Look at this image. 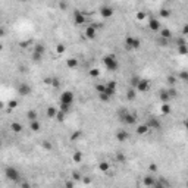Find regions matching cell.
<instances>
[{"label": "cell", "mask_w": 188, "mask_h": 188, "mask_svg": "<svg viewBox=\"0 0 188 188\" xmlns=\"http://www.w3.org/2000/svg\"><path fill=\"white\" fill-rule=\"evenodd\" d=\"M150 131V128L147 126V123H143V125H138L137 126V134L138 135H144V134H147Z\"/></svg>", "instance_id": "obj_19"}, {"label": "cell", "mask_w": 188, "mask_h": 188, "mask_svg": "<svg viewBox=\"0 0 188 188\" xmlns=\"http://www.w3.org/2000/svg\"><path fill=\"white\" fill-rule=\"evenodd\" d=\"M143 184H144V187L153 188V185L156 184V178H154L153 175H146V176L143 178Z\"/></svg>", "instance_id": "obj_14"}, {"label": "cell", "mask_w": 188, "mask_h": 188, "mask_svg": "<svg viewBox=\"0 0 188 188\" xmlns=\"http://www.w3.org/2000/svg\"><path fill=\"white\" fill-rule=\"evenodd\" d=\"M30 44H33V41H31V40H28V41H21V43H19V46H21L22 49H27Z\"/></svg>", "instance_id": "obj_44"}, {"label": "cell", "mask_w": 188, "mask_h": 188, "mask_svg": "<svg viewBox=\"0 0 188 188\" xmlns=\"http://www.w3.org/2000/svg\"><path fill=\"white\" fill-rule=\"evenodd\" d=\"M135 96H137V94H135V88H129V90L126 91V99H128V100H134Z\"/></svg>", "instance_id": "obj_31"}, {"label": "cell", "mask_w": 188, "mask_h": 188, "mask_svg": "<svg viewBox=\"0 0 188 188\" xmlns=\"http://www.w3.org/2000/svg\"><path fill=\"white\" fill-rule=\"evenodd\" d=\"M184 126H185V129H188V119L184 120Z\"/></svg>", "instance_id": "obj_59"}, {"label": "cell", "mask_w": 188, "mask_h": 188, "mask_svg": "<svg viewBox=\"0 0 188 188\" xmlns=\"http://www.w3.org/2000/svg\"><path fill=\"white\" fill-rule=\"evenodd\" d=\"M4 175H6V178H7L9 181H13V182H18V181L21 179L19 171H18L16 168H12V166H7V168L4 169Z\"/></svg>", "instance_id": "obj_4"}, {"label": "cell", "mask_w": 188, "mask_h": 188, "mask_svg": "<svg viewBox=\"0 0 188 188\" xmlns=\"http://www.w3.org/2000/svg\"><path fill=\"white\" fill-rule=\"evenodd\" d=\"M52 85H53L54 88H57V87L60 85V81H59L57 78H53V82H52Z\"/></svg>", "instance_id": "obj_52"}, {"label": "cell", "mask_w": 188, "mask_h": 188, "mask_svg": "<svg viewBox=\"0 0 188 188\" xmlns=\"http://www.w3.org/2000/svg\"><path fill=\"white\" fill-rule=\"evenodd\" d=\"M179 78H181V79H184V81H187L188 71H182V72H179Z\"/></svg>", "instance_id": "obj_48"}, {"label": "cell", "mask_w": 188, "mask_h": 188, "mask_svg": "<svg viewBox=\"0 0 188 188\" xmlns=\"http://www.w3.org/2000/svg\"><path fill=\"white\" fill-rule=\"evenodd\" d=\"M137 188H138V187H137Z\"/></svg>", "instance_id": "obj_62"}, {"label": "cell", "mask_w": 188, "mask_h": 188, "mask_svg": "<svg viewBox=\"0 0 188 188\" xmlns=\"http://www.w3.org/2000/svg\"><path fill=\"white\" fill-rule=\"evenodd\" d=\"M141 47V40L132 36H128L125 38V49L126 50H138Z\"/></svg>", "instance_id": "obj_2"}, {"label": "cell", "mask_w": 188, "mask_h": 188, "mask_svg": "<svg viewBox=\"0 0 188 188\" xmlns=\"http://www.w3.org/2000/svg\"><path fill=\"white\" fill-rule=\"evenodd\" d=\"M65 187L66 188H74V182H72V181H68V182L65 184Z\"/></svg>", "instance_id": "obj_56"}, {"label": "cell", "mask_w": 188, "mask_h": 188, "mask_svg": "<svg viewBox=\"0 0 188 188\" xmlns=\"http://www.w3.org/2000/svg\"><path fill=\"white\" fill-rule=\"evenodd\" d=\"M168 93H169V96H171V97H176V96H178V91H176V88H173V87H172V88H169V90H168Z\"/></svg>", "instance_id": "obj_43"}, {"label": "cell", "mask_w": 188, "mask_h": 188, "mask_svg": "<svg viewBox=\"0 0 188 188\" xmlns=\"http://www.w3.org/2000/svg\"><path fill=\"white\" fill-rule=\"evenodd\" d=\"M82 182H84L85 185H88V184H91V178H88V176H82Z\"/></svg>", "instance_id": "obj_53"}, {"label": "cell", "mask_w": 188, "mask_h": 188, "mask_svg": "<svg viewBox=\"0 0 188 188\" xmlns=\"http://www.w3.org/2000/svg\"><path fill=\"white\" fill-rule=\"evenodd\" d=\"M96 36H97V28L94 25H90V27L85 28V37L88 38V40H94Z\"/></svg>", "instance_id": "obj_10"}, {"label": "cell", "mask_w": 188, "mask_h": 188, "mask_svg": "<svg viewBox=\"0 0 188 188\" xmlns=\"http://www.w3.org/2000/svg\"><path fill=\"white\" fill-rule=\"evenodd\" d=\"M160 16H162V18H169V16H171V10L162 9V10H160Z\"/></svg>", "instance_id": "obj_41"}, {"label": "cell", "mask_w": 188, "mask_h": 188, "mask_svg": "<svg viewBox=\"0 0 188 188\" xmlns=\"http://www.w3.org/2000/svg\"><path fill=\"white\" fill-rule=\"evenodd\" d=\"M103 63H105V66H106L107 71H116L119 68V62H118V59H116L115 54H106L103 57Z\"/></svg>", "instance_id": "obj_1"}, {"label": "cell", "mask_w": 188, "mask_h": 188, "mask_svg": "<svg viewBox=\"0 0 188 188\" xmlns=\"http://www.w3.org/2000/svg\"><path fill=\"white\" fill-rule=\"evenodd\" d=\"M147 126L150 128V129H160V120L157 119V118H149V120H147Z\"/></svg>", "instance_id": "obj_11"}, {"label": "cell", "mask_w": 188, "mask_h": 188, "mask_svg": "<svg viewBox=\"0 0 188 188\" xmlns=\"http://www.w3.org/2000/svg\"><path fill=\"white\" fill-rule=\"evenodd\" d=\"M10 129H12L15 134H19V132L24 129V126H22V123H19V122H12V123H10Z\"/></svg>", "instance_id": "obj_18"}, {"label": "cell", "mask_w": 188, "mask_h": 188, "mask_svg": "<svg viewBox=\"0 0 188 188\" xmlns=\"http://www.w3.org/2000/svg\"><path fill=\"white\" fill-rule=\"evenodd\" d=\"M90 76L91 78H97V76L100 75V69H97V68H94V69H90Z\"/></svg>", "instance_id": "obj_35"}, {"label": "cell", "mask_w": 188, "mask_h": 188, "mask_svg": "<svg viewBox=\"0 0 188 188\" xmlns=\"http://www.w3.org/2000/svg\"><path fill=\"white\" fill-rule=\"evenodd\" d=\"M99 169H100L102 172H105V173H106V172L110 169V165H109L107 162H100V163H99Z\"/></svg>", "instance_id": "obj_28"}, {"label": "cell", "mask_w": 188, "mask_h": 188, "mask_svg": "<svg viewBox=\"0 0 188 188\" xmlns=\"http://www.w3.org/2000/svg\"><path fill=\"white\" fill-rule=\"evenodd\" d=\"M99 97H100V100H102V102H109V100H110V97H109V96H106L105 93H103V94H99Z\"/></svg>", "instance_id": "obj_47"}, {"label": "cell", "mask_w": 188, "mask_h": 188, "mask_svg": "<svg viewBox=\"0 0 188 188\" xmlns=\"http://www.w3.org/2000/svg\"><path fill=\"white\" fill-rule=\"evenodd\" d=\"M187 84H188V78H187Z\"/></svg>", "instance_id": "obj_60"}, {"label": "cell", "mask_w": 188, "mask_h": 188, "mask_svg": "<svg viewBox=\"0 0 188 188\" xmlns=\"http://www.w3.org/2000/svg\"><path fill=\"white\" fill-rule=\"evenodd\" d=\"M115 159H116V162H118V163H123V162H125V154L119 151V153H116Z\"/></svg>", "instance_id": "obj_32"}, {"label": "cell", "mask_w": 188, "mask_h": 188, "mask_svg": "<svg viewBox=\"0 0 188 188\" xmlns=\"http://www.w3.org/2000/svg\"><path fill=\"white\" fill-rule=\"evenodd\" d=\"M149 28H150L151 31H159V30H160V22H159V19L150 18V21H149Z\"/></svg>", "instance_id": "obj_15"}, {"label": "cell", "mask_w": 188, "mask_h": 188, "mask_svg": "<svg viewBox=\"0 0 188 188\" xmlns=\"http://www.w3.org/2000/svg\"><path fill=\"white\" fill-rule=\"evenodd\" d=\"M66 66L71 68V69H75L76 66H78V59H75V57H69V59H66Z\"/></svg>", "instance_id": "obj_21"}, {"label": "cell", "mask_w": 188, "mask_h": 188, "mask_svg": "<svg viewBox=\"0 0 188 188\" xmlns=\"http://www.w3.org/2000/svg\"><path fill=\"white\" fill-rule=\"evenodd\" d=\"M44 46L43 44H36L34 46V52L33 53H36V54H40V56H43V53H44Z\"/></svg>", "instance_id": "obj_26"}, {"label": "cell", "mask_w": 188, "mask_h": 188, "mask_svg": "<svg viewBox=\"0 0 188 188\" xmlns=\"http://www.w3.org/2000/svg\"><path fill=\"white\" fill-rule=\"evenodd\" d=\"M160 37L163 38V40H168V38L172 37V31H171L169 28H163V30L160 31Z\"/></svg>", "instance_id": "obj_23"}, {"label": "cell", "mask_w": 188, "mask_h": 188, "mask_svg": "<svg viewBox=\"0 0 188 188\" xmlns=\"http://www.w3.org/2000/svg\"><path fill=\"white\" fill-rule=\"evenodd\" d=\"M7 106H9V109H15V107L18 106V102H16V100H9Z\"/></svg>", "instance_id": "obj_45"}, {"label": "cell", "mask_w": 188, "mask_h": 188, "mask_svg": "<svg viewBox=\"0 0 188 188\" xmlns=\"http://www.w3.org/2000/svg\"><path fill=\"white\" fill-rule=\"evenodd\" d=\"M59 7H60V9H66V3H63V1H62V3L59 4Z\"/></svg>", "instance_id": "obj_58"}, {"label": "cell", "mask_w": 188, "mask_h": 188, "mask_svg": "<svg viewBox=\"0 0 188 188\" xmlns=\"http://www.w3.org/2000/svg\"><path fill=\"white\" fill-rule=\"evenodd\" d=\"M43 147H44L46 150H52V149H53V146H52L50 141H44V143H43Z\"/></svg>", "instance_id": "obj_46"}, {"label": "cell", "mask_w": 188, "mask_h": 188, "mask_svg": "<svg viewBox=\"0 0 188 188\" xmlns=\"http://www.w3.org/2000/svg\"><path fill=\"white\" fill-rule=\"evenodd\" d=\"M72 179H74V181H79V179H82V178H81V175H79V172H72Z\"/></svg>", "instance_id": "obj_50"}, {"label": "cell", "mask_w": 188, "mask_h": 188, "mask_svg": "<svg viewBox=\"0 0 188 188\" xmlns=\"http://www.w3.org/2000/svg\"><path fill=\"white\" fill-rule=\"evenodd\" d=\"M41 57H43V56H40V54H36V53H33V59H34V60H41Z\"/></svg>", "instance_id": "obj_55"}, {"label": "cell", "mask_w": 188, "mask_h": 188, "mask_svg": "<svg viewBox=\"0 0 188 188\" xmlns=\"http://www.w3.org/2000/svg\"><path fill=\"white\" fill-rule=\"evenodd\" d=\"M181 46H187V41H185L184 37L176 38V47H181Z\"/></svg>", "instance_id": "obj_38"}, {"label": "cell", "mask_w": 188, "mask_h": 188, "mask_svg": "<svg viewBox=\"0 0 188 188\" xmlns=\"http://www.w3.org/2000/svg\"><path fill=\"white\" fill-rule=\"evenodd\" d=\"M171 105L169 103H162V106H160V112L163 113V115H169L171 113Z\"/></svg>", "instance_id": "obj_24"}, {"label": "cell", "mask_w": 188, "mask_h": 188, "mask_svg": "<svg viewBox=\"0 0 188 188\" xmlns=\"http://www.w3.org/2000/svg\"><path fill=\"white\" fill-rule=\"evenodd\" d=\"M115 93H116V81H109V82L106 84L105 94H106V96H109V97H112ZM102 94H103V93H102Z\"/></svg>", "instance_id": "obj_8"}, {"label": "cell", "mask_w": 188, "mask_h": 188, "mask_svg": "<svg viewBox=\"0 0 188 188\" xmlns=\"http://www.w3.org/2000/svg\"><path fill=\"white\" fill-rule=\"evenodd\" d=\"M79 137H82V131H75V132L71 135V141H76Z\"/></svg>", "instance_id": "obj_37"}, {"label": "cell", "mask_w": 188, "mask_h": 188, "mask_svg": "<svg viewBox=\"0 0 188 188\" xmlns=\"http://www.w3.org/2000/svg\"><path fill=\"white\" fill-rule=\"evenodd\" d=\"M168 187H169V184H168V181H165V179L156 181V184L153 185V188H168Z\"/></svg>", "instance_id": "obj_25"}, {"label": "cell", "mask_w": 188, "mask_h": 188, "mask_svg": "<svg viewBox=\"0 0 188 188\" xmlns=\"http://www.w3.org/2000/svg\"><path fill=\"white\" fill-rule=\"evenodd\" d=\"M30 129H31L33 132H38V131L41 129V123H40L38 120H34V122H30Z\"/></svg>", "instance_id": "obj_22"}, {"label": "cell", "mask_w": 188, "mask_h": 188, "mask_svg": "<svg viewBox=\"0 0 188 188\" xmlns=\"http://www.w3.org/2000/svg\"><path fill=\"white\" fill-rule=\"evenodd\" d=\"M187 187H188V182H187Z\"/></svg>", "instance_id": "obj_61"}, {"label": "cell", "mask_w": 188, "mask_h": 188, "mask_svg": "<svg viewBox=\"0 0 188 188\" xmlns=\"http://www.w3.org/2000/svg\"><path fill=\"white\" fill-rule=\"evenodd\" d=\"M31 91H33V88H31V85H28L27 82H22V84L18 85V94H19V96H30Z\"/></svg>", "instance_id": "obj_6"}, {"label": "cell", "mask_w": 188, "mask_h": 188, "mask_svg": "<svg viewBox=\"0 0 188 188\" xmlns=\"http://www.w3.org/2000/svg\"><path fill=\"white\" fill-rule=\"evenodd\" d=\"M27 118H28V120H30V122L38 120V113H37V110H34V109L28 110V112H27Z\"/></svg>", "instance_id": "obj_20"}, {"label": "cell", "mask_w": 188, "mask_h": 188, "mask_svg": "<svg viewBox=\"0 0 188 188\" xmlns=\"http://www.w3.org/2000/svg\"><path fill=\"white\" fill-rule=\"evenodd\" d=\"M178 53L182 54V56L188 54V46H181V47H178Z\"/></svg>", "instance_id": "obj_36"}, {"label": "cell", "mask_w": 188, "mask_h": 188, "mask_svg": "<svg viewBox=\"0 0 188 188\" xmlns=\"http://www.w3.org/2000/svg\"><path fill=\"white\" fill-rule=\"evenodd\" d=\"M100 13H102L103 18H110V16L113 15V9L110 7V6H106V4H105V6L100 7Z\"/></svg>", "instance_id": "obj_13"}, {"label": "cell", "mask_w": 188, "mask_h": 188, "mask_svg": "<svg viewBox=\"0 0 188 188\" xmlns=\"http://www.w3.org/2000/svg\"><path fill=\"white\" fill-rule=\"evenodd\" d=\"M166 81H168V84H169V85H172V87H173V85L176 84V76L169 75V76H168V79H166Z\"/></svg>", "instance_id": "obj_39"}, {"label": "cell", "mask_w": 188, "mask_h": 188, "mask_svg": "<svg viewBox=\"0 0 188 188\" xmlns=\"http://www.w3.org/2000/svg\"><path fill=\"white\" fill-rule=\"evenodd\" d=\"M74 99H75V96H74L72 91H63L60 94V103H65V105H71L72 106Z\"/></svg>", "instance_id": "obj_5"}, {"label": "cell", "mask_w": 188, "mask_h": 188, "mask_svg": "<svg viewBox=\"0 0 188 188\" xmlns=\"http://www.w3.org/2000/svg\"><path fill=\"white\" fill-rule=\"evenodd\" d=\"M149 171L154 173V172L157 171V165H156V163H150V165H149Z\"/></svg>", "instance_id": "obj_49"}, {"label": "cell", "mask_w": 188, "mask_h": 188, "mask_svg": "<svg viewBox=\"0 0 188 188\" xmlns=\"http://www.w3.org/2000/svg\"><path fill=\"white\" fill-rule=\"evenodd\" d=\"M57 112H59V109H56L54 106H49L47 110H46V115H47V118H50V119H56Z\"/></svg>", "instance_id": "obj_16"}, {"label": "cell", "mask_w": 188, "mask_h": 188, "mask_svg": "<svg viewBox=\"0 0 188 188\" xmlns=\"http://www.w3.org/2000/svg\"><path fill=\"white\" fill-rule=\"evenodd\" d=\"M140 79H141V78H138V76H132V78L129 79V84H131V88H137V85H138V82H140Z\"/></svg>", "instance_id": "obj_30"}, {"label": "cell", "mask_w": 188, "mask_h": 188, "mask_svg": "<svg viewBox=\"0 0 188 188\" xmlns=\"http://www.w3.org/2000/svg\"><path fill=\"white\" fill-rule=\"evenodd\" d=\"M72 160H74L75 163H81V162H82V153H81V151H75V153L72 154Z\"/></svg>", "instance_id": "obj_29"}, {"label": "cell", "mask_w": 188, "mask_h": 188, "mask_svg": "<svg viewBox=\"0 0 188 188\" xmlns=\"http://www.w3.org/2000/svg\"><path fill=\"white\" fill-rule=\"evenodd\" d=\"M135 18H137V21H144L146 19V12H137Z\"/></svg>", "instance_id": "obj_42"}, {"label": "cell", "mask_w": 188, "mask_h": 188, "mask_svg": "<svg viewBox=\"0 0 188 188\" xmlns=\"http://www.w3.org/2000/svg\"><path fill=\"white\" fill-rule=\"evenodd\" d=\"M128 138H129V132H126V131H123V129H119V131L116 132V140H118L119 143H125Z\"/></svg>", "instance_id": "obj_12"}, {"label": "cell", "mask_w": 188, "mask_h": 188, "mask_svg": "<svg viewBox=\"0 0 188 188\" xmlns=\"http://www.w3.org/2000/svg\"><path fill=\"white\" fill-rule=\"evenodd\" d=\"M182 36H188V22L182 27Z\"/></svg>", "instance_id": "obj_54"}, {"label": "cell", "mask_w": 188, "mask_h": 188, "mask_svg": "<svg viewBox=\"0 0 188 188\" xmlns=\"http://www.w3.org/2000/svg\"><path fill=\"white\" fill-rule=\"evenodd\" d=\"M74 21H75L76 25H84L85 24V15H84V12H81V10H74Z\"/></svg>", "instance_id": "obj_7"}, {"label": "cell", "mask_w": 188, "mask_h": 188, "mask_svg": "<svg viewBox=\"0 0 188 188\" xmlns=\"http://www.w3.org/2000/svg\"><path fill=\"white\" fill-rule=\"evenodd\" d=\"M43 82H44L46 85H52V82H53V78L47 76V78H44V79H43Z\"/></svg>", "instance_id": "obj_51"}, {"label": "cell", "mask_w": 188, "mask_h": 188, "mask_svg": "<svg viewBox=\"0 0 188 188\" xmlns=\"http://www.w3.org/2000/svg\"><path fill=\"white\" fill-rule=\"evenodd\" d=\"M71 105H65V103H59V110L63 113H69L71 112Z\"/></svg>", "instance_id": "obj_27"}, {"label": "cell", "mask_w": 188, "mask_h": 188, "mask_svg": "<svg viewBox=\"0 0 188 188\" xmlns=\"http://www.w3.org/2000/svg\"><path fill=\"white\" fill-rule=\"evenodd\" d=\"M21 188H31V185H30L28 182H22V184H21Z\"/></svg>", "instance_id": "obj_57"}, {"label": "cell", "mask_w": 188, "mask_h": 188, "mask_svg": "<svg viewBox=\"0 0 188 188\" xmlns=\"http://www.w3.org/2000/svg\"><path fill=\"white\" fill-rule=\"evenodd\" d=\"M159 99H160V102H162V103H169L171 96H169L168 90H162V91H160V94H159Z\"/></svg>", "instance_id": "obj_17"}, {"label": "cell", "mask_w": 188, "mask_h": 188, "mask_svg": "<svg viewBox=\"0 0 188 188\" xmlns=\"http://www.w3.org/2000/svg\"><path fill=\"white\" fill-rule=\"evenodd\" d=\"M65 116H66V113H63V112H57V115H56V119L59 120V122H63L65 120Z\"/></svg>", "instance_id": "obj_40"}, {"label": "cell", "mask_w": 188, "mask_h": 188, "mask_svg": "<svg viewBox=\"0 0 188 188\" xmlns=\"http://www.w3.org/2000/svg\"><path fill=\"white\" fill-rule=\"evenodd\" d=\"M119 119L126 123V125H134L137 122V115L135 113H129L128 110H120L119 112Z\"/></svg>", "instance_id": "obj_3"}, {"label": "cell", "mask_w": 188, "mask_h": 188, "mask_svg": "<svg viewBox=\"0 0 188 188\" xmlns=\"http://www.w3.org/2000/svg\"><path fill=\"white\" fill-rule=\"evenodd\" d=\"M105 90H106V84H97V85H96V91H97L99 94L105 93Z\"/></svg>", "instance_id": "obj_34"}, {"label": "cell", "mask_w": 188, "mask_h": 188, "mask_svg": "<svg viewBox=\"0 0 188 188\" xmlns=\"http://www.w3.org/2000/svg\"><path fill=\"white\" fill-rule=\"evenodd\" d=\"M149 87H150V81H149V79H146V78H141L135 90H137V91L144 93V91H147V90H149Z\"/></svg>", "instance_id": "obj_9"}, {"label": "cell", "mask_w": 188, "mask_h": 188, "mask_svg": "<svg viewBox=\"0 0 188 188\" xmlns=\"http://www.w3.org/2000/svg\"><path fill=\"white\" fill-rule=\"evenodd\" d=\"M65 50H66L65 44H57V46H56V53H57V54H62V53H65Z\"/></svg>", "instance_id": "obj_33"}]
</instances>
